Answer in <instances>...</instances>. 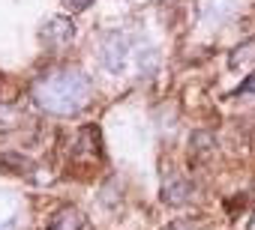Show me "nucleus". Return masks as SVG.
<instances>
[{
	"label": "nucleus",
	"instance_id": "2",
	"mask_svg": "<svg viewBox=\"0 0 255 230\" xmlns=\"http://www.w3.org/2000/svg\"><path fill=\"white\" fill-rule=\"evenodd\" d=\"M123 63H126V39L114 33L102 42V66L108 72H123Z\"/></svg>",
	"mask_w": 255,
	"mask_h": 230
},
{
	"label": "nucleus",
	"instance_id": "4",
	"mask_svg": "<svg viewBox=\"0 0 255 230\" xmlns=\"http://www.w3.org/2000/svg\"><path fill=\"white\" fill-rule=\"evenodd\" d=\"M72 33H75V27H72L69 18H54V21H48V24L42 27V39L60 45V42H69Z\"/></svg>",
	"mask_w": 255,
	"mask_h": 230
},
{
	"label": "nucleus",
	"instance_id": "7",
	"mask_svg": "<svg viewBox=\"0 0 255 230\" xmlns=\"http://www.w3.org/2000/svg\"><path fill=\"white\" fill-rule=\"evenodd\" d=\"M246 230H255V212H252V218H249V224H246Z\"/></svg>",
	"mask_w": 255,
	"mask_h": 230
},
{
	"label": "nucleus",
	"instance_id": "1",
	"mask_svg": "<svg viewBox=\"0 0 255 230\" xmlns=\"http://www.w3.org/2000/svg\"><path fill=\"white\" fill-rule=\"evenodd\" d=\"M33 102L54 117H72L90 102V81L75 66H57L39 75L30 87Z\"/></svg>",
	"mask_w": 255,
	"mask_h": 230
},
{
	"label": "nucleus",
	"instance_id": "3",
	"mask_svg": "<svg viewBox=\"0 0 255 230\" xmlns=\"http://www.w3.org/2000/svg\"><path fill=\"white\" fill-rule=\"evenodd\" d=\"M84 227V215L75 209V206H63L57 209L48 221V230H81Z\"/></svg>",
	"mask_w": 255,
	"mask_h": 230
},
{
	"label": "nucleus",
	"instance_id": "5",
	"mask_svg": "<svg viewBox=\"0 0 255 230\" xmlns=\"http://www.w3.org/2000/svg\"><path fill=\"white\" fill-rule=\"evenodd\" d=\"M246 63H255V39L243 42L240 48H234L228 54V69H243Z\"/></svg>",
	"mask_w": 255,
	"mask_h": 230
},
{
	"label": "nucleus",
	"instance_id": "6",
	"mask_svg": "<svg viewBox=\"0 0 255 230\" xmlns=\"http://www.w3.org/2000/svg\"><path fill=\"white\" fill-rule=\"evenodd\" d=\"M63 3H66V6H72V9H78V12H81V9H87V6L93 3V0H63Z\"/></svg>",
	"mask_w": 255,
	"mask_h": 230
}]
</instances>
